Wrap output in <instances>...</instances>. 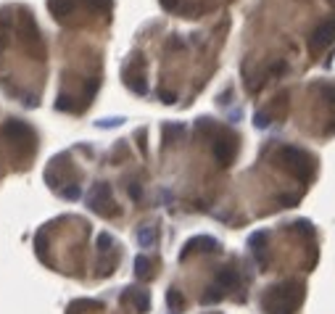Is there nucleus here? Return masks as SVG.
I'll use <instances>...</instances> for the list:
<instances>
[{
	"label": "nucleus",
	"mask_w": 335,
	"mask_h": 314,
	"mask_svg": "<svg viewBox=\"0 0 335 314\" xmlns=\"http://www.w3.org/2000/svg\"><path fill=\"white\" fill-rule=\"evenodd\" d=\"M301 301V285L296 280H288L280 285H272L261 298V306L267 314H293Z\"/></svg>",
	"instance_id": "obj_1"
},
{
	"label": "nucleus",
	"mask_w": 335,
	"mask_h": 314,
	"mask_svg": "<svg viewBox=\"0 0 335 314\" xmlns=\"http://www.w3.org/2000/svg\"><path fill=\"white\" fill-rule=\"evenodd\" d=\"M277 161H280V167L285 172H291L293 177L301 180V182H309L314 177V159L296 145H283L277 150Z\"/></svg>",
	"instance_id": "obj_2"
},
{
	"label": "nucleus",
	"mask_w": 335,
	"mask_h": 314,
	"mask_svg": "<svg viewBox=\"0 0 335 314\" xmlns=\"http://www.w3.org/2000/svg\"><path fill=\"white\" fill-rule=\"evenodd\" d=\"M332 40H335V16L319 21L314 27V32H311V37H309V48L314 53H319V50H325Z\"/></svg>",
	"instance_id": "obj_3"
},
{
	"label": "nucleus",
	"mask_w": 335,
	"mask_h": 314,
	"mask_svg": "<svg viewBox=\"0 0 335 314\" xmlns=\"http://www.w3.org/2000/svg\"><path fill=\"white\" fill-rule=\"evenodd\" d=\"M108 206H114V201H111V188H108L106 182H100L90 193V208H92V212H98V214H114V208H108Z\"/></svg>",
	"instance_id": "obj_4"
},
{
	"label": "nucleus",
	"mask_w": 335,
	"mask_h": 314,
	"mask_svg": "<svg viewBox=\"0 0 335 314\" xmlns=\"http://www.w3.org/2000/svg\"><path fill=\"white\" fill-rule=\"evenodd\" d=\"M124 301H132V306L140 311V314H145L148 309H151V293L148 290H137V288H130L124 293Z\"/></svg>",
	"instance_id": "obj_5"
},
{
	"label": "nucleus",
	"mask_w": 335,
	"mask_h": 314,
	"mask_svg": "<svg viewBox=\"0 0 335 314\" xmlns=\"http://www.w3.org/2000/svg\"><path fill=\"white\" fill-rule=\"evenodd\" d=\"M233 156H235V143H233V140L222 137V140L214 143V159H216L222 167H227L230 161H233Z\"/></svg>",
	"instance_id": "obj_6"
},
{
	"label": "nucleus",
	"mask_w": 335,
	"mask_h": 314,
	"mask_svg": "<svg viewBox=\"0 0 335 314\" xmlns=\"http://www.w3.org/2000/svg\"><path fill=\"white\" fill-rule=\"evenodd\" d=\"M190 251H219V243H216L214 238H206V235H201V238H193V240H188V246H185V253H182V256H188Z\"/></svg>",
	"instance_id": "obj_7"
},
{
	"label": "nucleus",
	"mask_w": 335,
	"mask_h": 314,
	"mask_svg": "<svg viewBox=\"0 0 335 314\" xmlns=\"http://www.w3.org/2000/svg\"><path fill=\"white\" fill-rule=\"evenodd\" d=\"M264 240H267V232H256V235H251L248 246L253 251V256H256L259 267H267V256H264Z\"/></svg>",
	"instance_id": "obj_8"
},
{
	"label": "nucleus",
	"mask_w": 335,
	"mask_h": 314,
	"mask_svg": "<svg viewBox=\"0 0 335 314\" xmlns=\"http://www.w3.org/2000/svg\"><path fill=\"white\" fill-rule=\"evenodd\" d=\"M240 283V275H238V270H233V267H225V270H219V275H216V285L222 288V290H227V288H235Z\"/></svg>",
	"instance_id": "obj_9"
},
{
	"label": "nucleus",
	"mask_w": 335,
	"mask_h": 314,
	"mask_svg": "<svg viewBox=\"0 0 335 314\" xmlns=\"http://www.w3.org/2000/svg\"><path fill=\"white\" fill-rule=\"evenodd\" d=\"M166 304H169L172 311H182L185 309V298H182V293H180L177 288H172L169 293H166Z\"/></svg>",
	"instance_id": "obj_10"
},
{
	"label": "nucleus",
	"mask_w": 335,
	"mask_h": 314,
	"mask_svg": "<svg viewBox=\"0 0 335 314\" xmlns=\"http://www.w3.org/2000/svg\"><path fill=\"white\" fill-rule=\"evenodd\" d=\"M135 275L137 277H151V259H148V256H137L135 259Z\"/></svg>",
	"instance_id": "obj_11"
},
{
	"label": "nucleus",
	"mask_w": 335,
	"mask_h": 314,
	"mask_svg": "<svg viewBox=\"0 0 335 314\" xmlns=\"http://www.w3.org/2000/svg\"><path fill=\"white\" fill-rule=\"evenodd\" d=\"M137 240H140V246H143V248H151V246H153V240H156L153 227H140V232H137Z\"/></svg>",
	"instance_id": "obj_12"
},
{
	"label": "nucleus",
	"mask_w": 335,
	"mask_h": 314,
	"mask_svg": "<svg viewBox=\"0 0 335 314\" xmlns=\"http://www.w3.org/2000/svg\"><path fill=\"white\" fill-rule=\"evenodd\" d=\"M222 296H225V290L219 288V285H211V288L203 293L201 301H203V304H216V301H222Z\"/></svg>",
	"instance_id": "obj_13"
},
{
	"label": "nucleus",
	"mask_w": 335,
	"mask_h": 314,
	"mask_svg": "<svg viewBox=\"0 0 335 314\" xmlns=\"http://www.w3.org/2000/svg\"><path fill=\"white\" fill-rule=\"evenodd\" d=\"M291 230L293 232H301V235L311 238L314 235V227H311V222H306V219H298V222H291Z\"/></svg>",
	"instance_id": "obj_14"
},
{
	"label": "nucleus",
	"mask_w": 335,
	"mask_h": 314,
	"mask_svg": "<svg viewBox=\"0 0 335 314\" xmlns=\"http://www.w3.org/2000/svg\"><path fill=\"white\" fill-rule=\"evenodd\" d=\"M111 246H114V238L108 235V232H100L98 235V251L106 253V251H111Z\"/></svg>",
	"instance_id": "obj_15"
},
{
	"label": "nucleus",
	"mask_w": 335,
	"mask_h": 314,
	"mask_svg": "<svg viewBox=\"0 0 335 314\" xmlns=\"http://www.w3.org/2000/svg\"><path fill=\"white\" fill-rule=\"evenodd\" d=\"M253 124H256L259 130H264V127H269V114H267V111H259L256 116H253Z\"/></svg>",
	"instance_id": "obj_16"
},
{
	"label": "nucleus",
	"mask_w": 335,
	"mask_h": 314,
	"mask_svg": "<svg viewBox=\"0 0 335 314\" xmlns=\"http://www.w3.org/2000/svg\"><path fill=\"white\" fill-rule=\"evenodd\" d=\"M277 203L280 206H298V195H280V198H277Z\"/></svg>",
	"instance_id": "obj_17"
},
{
	"label": "nucleus",
	"mask_w": 335,
	"mask_h": 314,
	"mask_svg": "<svg viewBox=\"0 0 335 314\" xmlns=\"http://www.w3.org/2000/svg\"><path fill=\"white\" fill-rule=\"evenodd\" d=\"M161 98H164V103H175V92H161Z\"/></svg>",
	"instance_id": "obj_18"
},
{
	"label": "nucleus",
	"mask_w": 335,
	"mask_h": 314,
	"mask_svg": "<svg viewBox=\"0 0 335 314\" xmlns=\"http://www.w3.org/2000/svg\"><path fill=\"white\" fill-rule=\"evenodd\" d=\"M130 193H132V198H135V201L140 198V188H137V185H132V188H130Z\"/></svg>",
	"instance_id": "obj_19"
},
{
	"label": "nucleus",
	"mask_w": 335,
	"mask_h": 314,
	"mask_svg": "<svg viewBox=\"0 0 335 314\" xmlns=\"http://www.w3.org/2000/svg\"><path fill=\"white\" fill-rule=\"evenodd\" d=\"M332 3H335V0H332Z\"/></svg>",
	"instance_id": "obj_20"
}]
</instances>
